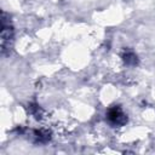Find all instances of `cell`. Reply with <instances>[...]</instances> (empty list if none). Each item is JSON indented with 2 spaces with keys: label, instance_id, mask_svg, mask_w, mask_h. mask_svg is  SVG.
Returning a JSON list of instances; mask_svg holds the SVG:
<instances>
[{
  "label": "cell",
  "instance_id": "1",
  "mask_svg": "<svg viewBox=\"0 0 155 155\" xmlns=\"http://www.w3.org/2000/svg\"><path fill=\"white\" fill-rule=\"evenodd\" d=\"M108 120L110 124H113L115 126H121L126 122L127 119L119 107H114L108 110Z\"/></svg>",
  "mask_w": 155,
  "mask_h": 155
}]
</instances>
